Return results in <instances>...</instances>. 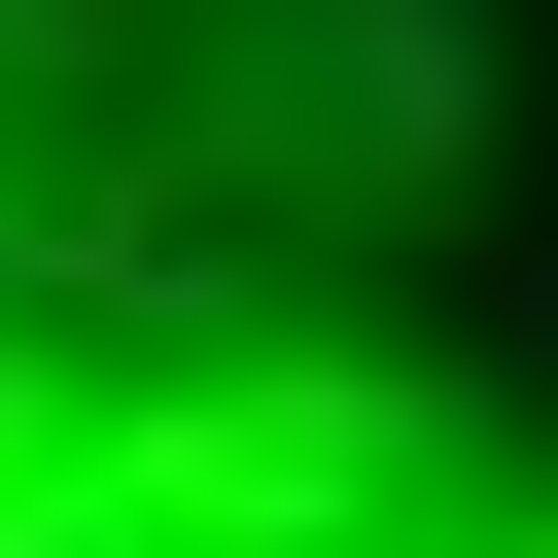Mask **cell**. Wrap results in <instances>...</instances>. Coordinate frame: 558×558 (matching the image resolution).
Returning <instances> with one entry per match:
<instances>
[{
  "instance_id": "6da1fadb",
  "label": "cell",
  "mask_w": 558,
  "mask_h": 558,
  "mask_svg": "<svg viewBox=\"0 0 558 558\" xmlns=\"http://www.w3.org/2000/svg\"><path fill=\"white\" fill-rule=\"evenodd\" d=\"M0 558H558V279L349 0H0Z\"/></svg>"
}]
</instances>
